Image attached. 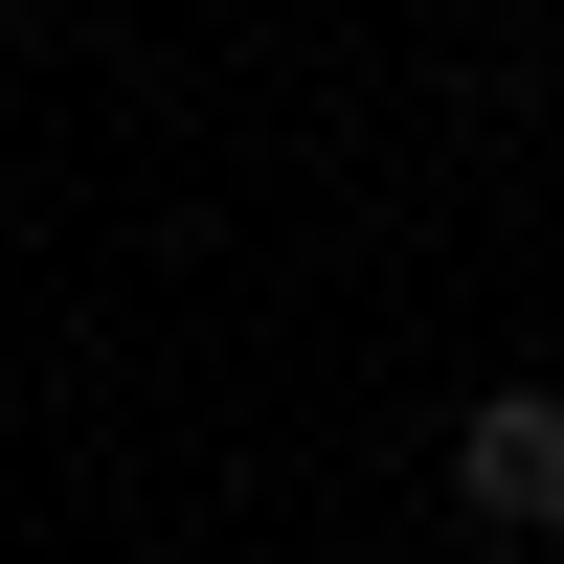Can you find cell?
<instances>
[{"label":"cell","instance_id":"1","mask_svg":"<svg viewBox=\"0 0 564 564\" xmlns=\"http://www.w3.org/2000/svg\"><path fill=\"white\" fill-rule=\"evenodd\" d=\"M452 520L475 542H564V384H475L452 406Z\"/></svg>","mask_w":564,"mask_h":564}]
</instances>
